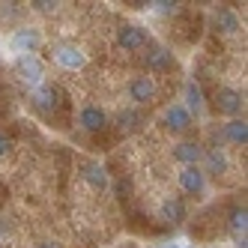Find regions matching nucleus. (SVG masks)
<instances>
[{
	"instance_id": "nucleus-25",
	"label": "nucleus",
	"mask_w": 248,
	"mask_h": 248,
	"mask_svg": "<svg viewBox=\"0 0 248 248\" xmlns=\"http://www.w3.org/2000/svg\"><path fill=\"white\" fill-rule=\"evenodd\" d=\"M162 248H183V245H173V242H170V245H162Z\"/></svg>"
},
{
	"instance_id": "nucleus-19",
	"label": "nucleus",
	"mask_w": 248,
	"mask_h": 248,
	"mask_svg": "<svg viewBox=\"0 0 248 248\" xmlns=\"http://www.w3.org/2000/svg\"><path fill=\"white\" fill-rule=\"evenodd\" d=\"M183 108H186L188 114H191V111H194V114H201V111H203V90H201V87L194 84V81L186 84V105H183Z\"/></svg>"
},
{
	"instance_id": "nucleus-3",
	"label": "nucleus",
	"mask_w": 248,
	"mask_h": 248,
	"mask_svg": "<svg viewBox=\"0 0 248 248\" xmlns=\"http://www.w3.org/2000/svg\"><path fill=\"white\" fill-rule=\"evenodd\" d=\"M176 180H180V188H183V194H188V198H198V194H203V188H206V176H203L201 165L183 168L180 173H176Z\"/></svg>"
},
{
	"instance_id": "nucleus-12",
	"label": "nucleus",
	"mask_w": 248,
	"mask_h": 248,
	"mask_svg": "<svg viewBox=\"0 0 248 248\" xmlns=\"http://www.w3.org/2000/svg\"><path fill=\"white\" fill-rule=\"evenodd\" d=\"M173 158L180 162L183 168H191V165H201L203 158V147L198 140H180V144L173 147Z\"/></svg>"
},
{
	"instance_id": "nucleus-21",
	"label": "nucleus",
	"mask_w": 248,
	"mask_h": 248,
	"mask_svg": "<svg viewBox=\"0 0 248 248\" xmlns=\"http://www.w3.org/2000/svg\"><path fill=\"white\" fill-rule=\"evenodd\" d=\"M176 0H155V3H150V9H155V12H162V15H173L176 12Z\"/></svg>"
},
{
	"instance_id": "nucleus-4",
	"label": "nucleus",
	"mask_w": 248,
	"mask_h": 248,
	"mask_svg": "<svg viewBox=\"0 0 248 248\" xmlns=\"http://www.w3.org/2000/svg\"><path fill=\"white\" fill-rule=\"evenodd\" d=\"M147 42H150V33H147V27H140V24H123L117 30V45L126 48V51H138V48H144Z\"/></svg>"
},
{
	"instance_id": "nucleus-11",
	"label": "nucleus",
	"mask_w": 248,
	"mask_h": 248,
	"mask_svg": "<svg viewBox=\"0 0 248 248\" xmlns=\"http://www.w3.org/2000/svg\"><path fill=\"white\" fill-rule=\"evenodd\" d=\"M144 66L150 72H168L173 69V54L162 45H147V54H144Z\"/></svg>"
},
{
	"instance_id": "nucleus-14",
	"label": "nucleus",
	"mask_w": 248,
	"mask_h": 248,
	"mask_svg": "<svg viewBox=\"0 0 248 248\" xmlns=\"http://www.w3.org/2000/svg\"><path fill=\"white\" fill-rule=\"evenodd\" d=\"M144 111L140 108H123L120 114H117V129L123 132V135H135V132H140L144 129Z\"/></svg>"
},
{
	"instance_id": "nucleus-17",
	"label": "nucleus",
	"mask_w": 248,
	"mask_h": 248,
	"mask_svg": "<svg viewBox=\"0 0 248 248\" xmlns=\"http://www.w3.org/2000/svg\"><path fill=\"white\" fill-rule=\"evenodd\" d=\"M221 135L230 140V144H236V147H245L248 144V123L245 120H227L224 126H221Z\"/></svg>"
},
{
	"instance_id": "nucleus-7",
	"label": "nucleus",
	"mask_w": 248,
	"mask_h": 248,
	"mask_svg": "<svg viewBox=\"0 0 248 248\" xmlns=\"http://www.w3.org/2000/svg\"><path fill=\"white\" fill-rule=\"evenodd\" d=\"M129 99L135 102V108H144L155 99V81L147 78V75H138L129 81Z\"/></svg>"
},
{
	"instance_id": "nucleus-16",
	"label": "nucleus",
	"mask_w": 248,
	"mask_h": 248,
	"mask_svg": "<svg viewBox=\"0 0 248 248\" xmlns=\"http://www.w3.org/2000/svg\"><path fill=\"white\" fill-rule=\"evenodd\" d=\"M186 216H188V209H186V201L183 198H165V203H162V218L168 221V224H183L186 221Z\"/></svg>"
},
{
	"instance_id": "nucleus-2",
	"label": "nucleus",
	"mask_w": 248,
	"mask_h": 248,
	"mask_svg": "<svg viewBox=\"0 0 248 248\" xmlns=\"http://www.w3.org/2000/svg\"><path fill=\"white\" fill-rule=\"evenodd\" d=\"M242 105H245L242 93L233 90V87H221V90L216 93V111L224 114V117H230V120H236L242 114Z\"/></svg>"
},
{
	"instance_id": "nucleus-18",
	"label": "nucleus",
	"mask_w": 248,
	"mask_h": 248,
	"mask_svg": "<svg viewBox=\"0 0 248 248\" xmlns=\"http://www.w3.org/2000/svg\"><path fill=\"white\" fill-rule=\"evenodd\" d=\"M212 21H216V27L221 30V33H239V15L230 9V6H221V9H216V15H212Z\"/></svg>"
},
{
	"instance_id": "nucleus-1",
	"label": "nucleus",
	"mask_w": 248,
	"mask_h": 248,
	"mask_svg": "<svg viewBox=\"0 0 248 248\" xmlns=\"http://www.w3.org/2000/svg\"><path fill=\"white\" fill-rule=\"evenodd\" d=\"M15 69H18L21 81L27 87H33V90L45 84V66H42V60L36 54H21L18 60H15Z\"/></svg>"
},
{
	"instance_id": "nucleus-10",
	"label": "nucleus",
	"mask_w": 248,
	"mask_h": 248,
	"mask_svg": "<svg viewBox=\"0 0 248 248\" xmlns=\"http://www.w3.org/2000/svg\"><path fill=\"white\" fill-rule=\"evenodd\" d=\"M39 42H42V33L36 27H21V30H15V36H12V51H18V57L33 54V51L39 48Z\"/></svg>"
},
{
	"instance_id": "nucleus-24",
	"label": "nucleus",
	"mask_w": 248,
	"mask_h": 248,
	"mask_svg": "<svg viewBox=\"0 0 248 248\" xmlns=\"http://www.w3.org/2000/svg\"><path fill=\"white\" fill-rule=\"evenodd\" d=\"M36 248H60L57 242H42V245H36Z\"/></svg>"
},
{
	"instance_id": "nucleus-9",
	"label": "nucleus",
	"mask_w": 248,
	"mask_h": 248,
	"mask_svg": "<svg viewBox=\"0 0 248 248\" xmlns=\"http://www.w3.org/2000/svg\"><path fill=\"white\" fill-rule=\"evenodd\" d=\"M162 123H165L168 132L180 135V132H188L191 129V114L183 108V105H168L165 114H162Z\"/></svg>"
},
{
	"instance_id": "nucleus-23",
	"label": "nucleus",
	"mask_w": 248,
	"mask_h": 248,
	"mask_svg": "<svg viewBox=\"0 0 248 248\" xmlns=\"http://www.w3.org/2000/svg\"><path fill=\"white\" fill-rule=\"evenodd\" d=\"M12 150V138L9 135H3V132H0V158H3L6 153Z\"/></svg>"
},
{
	"instance_id": "nucleus-5",
	"label": "nucleus",
	"mask_w": 248,
	"mask_h": 248,
	"mask_svg": "<svg viewBox=\"0 0 248 248\" xmlns=\"http://www.w3.org/2000/svg\"><path fill=\"white\" fill-rule=\"evenodd\" d=\"M33 105L42 111V114H54L60 105H63V93H60V87L54 84H42L33 90Z\"/></svg>"
},
{
	"instance_id": "nucleus-22",
	"label": "nucleus",
	"mask_w": 248,
	"mask_h": 248,
	"mask_svg": "<svg viewBox=\"0 0 248 248\" xmlns=\"http://www.w3.org/2000/svg\"><path fill=\"white\" fill-rule=\"evenodd\" d=\"M30 6L36 9V12H54V9H57V3H54V0H51V3H48V0H33Z\"/></svg>"
},
{
	"instance_id": "nucleus-6",
	"label": "nucleus",
	"mask_w": 248,
	"mask_h": 248,
	"mask_svg": "<svg viewBox=\"0 0 248 248\" xmlns=\"http://www.w3.org/2000/svg\"><path fill=\"white\" fill-rule=\"evenodd\" d=\"M78 126L90 135H99V132L108 129V114H105L99 105H84L81 114H78Z\"/></svg>"
},
{
	"instance_id": "nucleus-20",
	"label": "nucleus",
	"mask_w": 248,
	"mask_h": 248,
	"mask_svg": "<svg viewBox=\"0 0 248 248\" xmlns=\"http://www.w3.org/2000/svg\"><path fill=\"white\" fill-rule=\"evenodd\" d=\"M230 230H233V233L236 236H245V227H248V209L239 203V206H233V209H230Z\"/></svg>"
},
{
	"instance_id": "nucleus-13",
	"label": "nucleus",
	"mask_w": 248,
	"mask_h": 248,
	"mask_svg": "<svg viewBox=\"0 0 248 248\" xmlns=\"http://www.w3.org/2000/svg\"><path fill=\"white\" fill-rule=\"evenodd\" d=\"M54 63L63 66V69H84L87 57H84V51L75 48V45H57L54 48Z\"/></svg>"
},
{
	"instance_id": "nucleus-8",
	"label": "nucleus",
	"mask_w": 248,
	"mask_h": 248,
	"mask_svg": "<svg viewBox=\"0 0 248 248\" xmlns=\"http://www.w3.org/2000/svg\"><path fill=\"white\" fill-rule=\"evenodd\" d=\"M81 180L87 183V186H90V188H96V191H105V188H108V170H105L99 162H93V158H84V162H81Z\"/></svg>"
},
{
	"instance_id": "nucleus-15",
	"label": "nucleus",
	"mask_w": 248,
	"mask_h": 248,
	"mask_svg": "<svg viewBox=\"0 0 248 248\" xmlns=\"http://www.w3.org/2000/svg\"><path fill=\"white\" fill-rule=\"evenodd\" d=\"M203 176L206 173H212V176H218V173H227V153L224 150H218V147H212V150H203Z\"/></svg>"
}]
</instances>
